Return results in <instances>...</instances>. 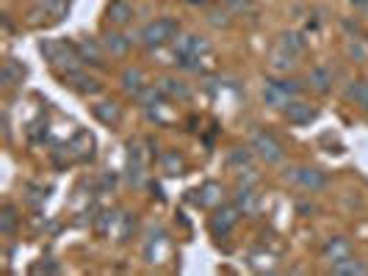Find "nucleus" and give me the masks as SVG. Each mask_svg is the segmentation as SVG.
Listing matches in <instances>:
<instances>
[{"label":"nucleus","mask_w":368,"mask_h":276,"mask_svg":"<svg viewBox=\"0 0 368 276\" xmlns=\"http://www.w3.org/2000/svg\"><path fill=\"white\" fill-rule=\"evenodd\" d=\"M177 33H180L177 20H172V17H158V20H152V22H147V25L142 28V45H147V47H163V45L175 42Z\"/></svg>","instance_id":"nucleus-3"},{"label":"nucleus","mask_w":368,"mask_h":276,"mask_svg":"<svg viewBox=\"0 0 368 276\" xmlns=\"http://www.w3.org/2000/svg\"><path fill=\"white\" fill-rule=\"evenodd\" d=\"M147 83H145V72L139 67H125L122 69V89L131 94V97H136L142 89H145Z\"/></svg>","instance_id":"nucleus-14"},{"label":"nucleus","mask_w":368,"mask_h":276,"mask_svg":"<svg viewBox=\"0 0 368 276\" xmlns=\"http://www.w3.org/2000/svg\"><path fill=\"white\" fill-rule=\"evenodd\" d=\"M172 45H175V56H197V59H203V56L211 53V45L203 36H197V33H177Z\"/></svg>","instance_id":"nucleus-6"},{"label":"nucleus","mask_w":368,"mask_h":276,"mask_svg":"<svg viewBox=\"0 0 368 276\" xmlns=\"http://www.w3.org/2000/svg\"><path fill=\"white\" fill-rule=\"evenodd\" d=\"M91 114H94V119L103 122L105 128H114V125H119V119H122V108H119L114 100H105V102L91 105Z\"/></svg>","instance_id":"nucleus-11"},{"label":"nucleus","mask_w":368,"mask_h":276,"mask_svg":"<svg viewBox=\"0 0 368 276\" xmlns=\"http://www.w3.org/2000/svg\"><path fill=\"white\" fill-rule=\"evenodd\" d=\"M294 64H296L294 53H288V50H283V47H280V50L272 56V67H274V69H291Z\"/></svg>","instance_id":"nucleus-27"},{"label":"nucleus","mask_w":368,"mask_h":276,"mask_svg":"<svg viewBox=\"0 0 368 276\" xmlns=\"http://www.w3.org/2000/svg\"><path fill=\"white\" fill-rule=\"evenodd\" d=\"M286 180H291L294 185H299L302 191H310V194L327 188V174L313 166H296L291 171H286Z\"/></svg>","instance_id":"nucleus-5"},{"label":"nucleus","mask_w":368,"mask_h":276,"mask_svg":"<svg viewBox=\"0 0 368 276\" xmlns=\"http://www.w3.org/2000/svg\"><path fill=\"white\" fill-rule=\"evenodd\" d=\"M203 197H197V205L200 207H216L221 202V185L219 183H205L200 188Z\"/></svg>","instance_id":"nucleus-19"},{"label":"nucleus","mask_w":368,"mask_h":276,"mask_svg":"<svg viewBox=\"0 0 368 276\" xmlns=\"http://www.w3.org/2000/svg\"><path fill=\"white\" fill-rule=\"evenodd\" d=\"M249 146H252V152H255V155H258L263 163H280V160L286 158V149H283V144L272 136V133H266V130L255 133V136H252V141H249Z\"/></svg>","instance_id":"nucleus-4"},{"label":"nucleus","mask_w":368,"mask_h":276,"mask_svg":"<svg viewBox=\"0 0 368 276\" xmlns=\"http://www.w3.org/2000/svg\"><path fill=\"white\" fill-rule=\"evenodd\" d=\"M332 274L335 276H366L368 266L366 263H360V260H355V257H346V260H341V263L332 266Z\"/></svg>","instance_id":"nucleus-18"},{"label":"nucleus","mask_w":368,"mask_h":276,"mask_svg":"<svg viewBox=\"0 0 368 276\" xmlns=\"http://www.w3.org/2000/svg\"><path fill=\"white\" fill-rule=\"evenodd\" d=\"M186 3H191V6H205V0H186Z\"/></svg>","instance_id":"nucleus-31"},{"label":"nucleus","mask_w":368,"mask_h":276,"mask_svg":"<svg viewBox=\"0 0 368 276\" xmlns=\"http://www.w3.org/2000/svg\"><path fill=\"white\" fill-rule=\"evenodd\" d=\"M307 83H310V89H313V91H318V94H327V91L332 89V69L316 67L313 72H310Z\"/></svg>","instance_id":"nucleus-17"},{"label":"nucleus","mask_w":368,"mask_h":276,"mask_svg":"<svg viewBox=\"0 0 368 276\" xmlns=\"http://www.w3.org/2000/svg\"><path fill=\"white\" fill-rule=\"evenodd\" d=\"M258 183V174H255V169H241V174H238V188H252Z\"/></svg>","instance_id":"nucleus-28"},{"label":"nucleus","mask_w":368,"mask_h":276,"mask_svg":"<svg viewBox=\"0 0 368 276\" xmlns=\"http://www.w3.org/2000/svg\"><path fill=\"white\" fill-rule=\"evenodd\" d=\"M78 53H80L83 64H91V67H103L105 64L103 61V50H100V45L94 39H80L78 42Z\"/></svg>","instance_id":"nucleus-13"},{"label":"nucleus","mask_w":368,"mask_h":276,"mask_svg":"<svg viewBox=\"0 0 368 276\" xmlns=\"http://www.w3.org/2000/svg\"><path fill=\"white\" fill-rule=\"evenodd\" d=\"M280 47L288 50V53H294V56H299V53L304 50V39H302L299 33H283V36H280Z\"/></svg>","instance_id":"nucleus-26"},{"label":"nucleus","mask_w":368,"mask_h":276,"mask_svg":"<svg viewBox=\"0 0 368 276\" xmlns=\"http://www.w3.org/2000/svg\"><path fill=\"white\" fill-rule=\"evenodd\" d=\"M208 20H211V22H214V25H221V28H227V25H230V20H227V11H211V14H208Z\"/></svg>","instance_id":"nucleus-29"},{"label":"nucleus","mask_w":368,"mask_h":276,"mask_svg":"<svg viewBox=\"0 0 368 276\" xmlns=\"http://www.w3.org/2000/svg\"><path fill=\"white\" fill-rule=\"evenodd\" d=\"M105 17L111 25H128L133 17V3L131 0H111L105 8Z\"/></svg>","instance_id":"nucleus-12"},{"label":"nucleus","mask_w":368,"mask_h":276,"mask_svg":"<svg viewBox=\"0 0 368 276\" xmlns=\"http://www.w3.org/2000/svg\"><path fill=\"white\" fill-rule=\"evenodd\" d=\"M64 86H70V89L78 91V94H97V91L103 89L97 77H89V75L80 72V69H75V72H67V75H64Z\"/></svg>","instance_id":"nucleus-8"},{"label":"nucleus","mask_w":368,"mask_h":276,"mask_svg":"<svg viewBox=\"0 0 368 276\" xmlns=\"http://www.w3.org/2000/svg\"><path fill=\"white\" fill-rule=\"evenodd\" d=\"M235 205L241 207V213L252 215L258 210V194L252 188H238V197H235Z\"/></svg>","instance_id":"nucleus-22"},{"label":"nucleus","mask_w":368,"mask_h":276,"mask_svg":"<svg viewBox=\"0 0 368 276\" xmlns=\"http://www.w3.org/2000/svg\"><path fill=\"white\" fill-rule=\"evenodd\" d=\"M158 89L163 91V97H172V100H189V86L183 83V80H177V77H163L161 83H158Z\"/></svg>","instance_id":"nucleus-16"},{"label":"nucleus","mask_w":368,"mask_h":276,"mask_svg":"<svg viewBox=\"0 0 368 276\" xmlns=\"http://www.w3.org/2000/svg\"><path fill=\"white\" fill-rule=\"evenodd\" d=\"M321 254H324V260H327L330 266H335V263L352 257V243H349L346 238H330V240L324 243Z\"/></svg>","instance_id":"nucleus-9"},{"label":"nucleus","mask_w":368,"mask_h":276,"mask_svg":"<svg viewBox=\"0 0 368 276\" xmlns=\"http://www.w3.org/2000/svg\"><path fill=\"white\" fill-rule=\"evenodd\" d=\"M316 116H318V111H316L310 102H302V100H294V102L286 108V119H288L291 125H296V128L310 125Z\"/></svg>","instance_id":"nucleus-10"},{"label":"nucleus","mask_w":368,"mask_h":276,"mask_svg":"<svg viewBox=\"0 0 368 276\" xmlns=\"http://www.w3.org/2000/svg\"><path fill=\"white\" fill-rule=\"evenodd\" d=\"M39 53L50 61V67H56L61 75L75 72V69H80V64H83V59L78 53V45H70L64 39H45L39 45Z\"/></svg>","instance_id":"nucleus-1"},{"label":"nucleus","mask_w":368,"mask_h":276,"mask_svg":"<svg viewBox=\"0 0 368 276\" xmlns=\"http://www.w3.org/2000/svg\"><path fill=\"white\" fill-rule=\"evenodd\" d=\"M161 169H163L169 177H177V174H183L186 160H183L177 152H163V155H161Z\"/></svg>","instance_id":"nucleus-20"},{"label":"nucleus","mask_w":368,"mask_h":276,"mask_svg":"<svg viewBox=\"0 0 368 276\" xmlns=\"http://www.w3.org/2000/svg\"><path fill=\"white\" fill-rule=\"evenodd\" d=\"M346 97H349V100H355L360 108H368V83L366 80H355V83H349Z\"/></svg>","instance_id":"nucleus-23"},{"label":"nucleus","mask_w":368,"mask_h":276,"mask_svg":"<svg viewBox=\"0 0 368 276\" xmlns=\"http://www.w3.org/2000/svg\"><path fill=\"white\" fill-rule=\"evenodd\" d=\"M22 77H25V67H20L14 59H8L6 64H3V83L11 89V86H17V83H22Z\"/></svg>","instance_id":"nucleus-21"},{"label":"nucleus","mask_w":368,"mask_h":276,"mask_svg":"<svg viewBox=\"0 0 368 276\" xmlns=\"http://www.w3.org/2000/svg\"><path fill=\"white\" fill-rule=\"evenodd\" d=\"M352 6H368V0H349Z\"/></svg>","instance_id":"nucleus-30"},{"label":"nucleus","mask_w":368,"mask_h":276,"mask_svg":"<svg viewBox=\"0 0 368 276\" xmlns=\"http://www.w3.org/2000/svg\"><path fill=\"white\" fill-rule=\"evenodd\" d=\"M0 232H3L6 238L17 232V210L11 205H6L0 210Z\"/></svg>","instance_id":"nucleus-24"},{"label":"nucleus","mask_w":368,"mask_h":276,"mask_svg":"<svg viewBox=\"0 0 368 276\" xmlns=\"http://www.w3.org/2000/svg\"><path fill=\"white\" fill-rule=\"evenodd\" d=\"M238 218H241V207L238 205L216 207V213H214V218H211V232H214L216 238H224V235L238 224Z\"/></svg>","instance_id":"nucleus-7"},{"label":"nucleus","mask_w":368,"mask_h":276,"mask_svg":"<svg viewBox=\"0 0 368 276\" xmlns=\"http://www.w3.org/2000/svg\"><path fill=\"white\" fill-rule=\"evenodd\" d=\"M103 47H105L111 56H128V50H131V39L122 36V33H117V31H108V33L103 36Z\"/></svg>","instance_id":"nucleus-15"},{"label":"nucleus","mask_w":368,"mask_h":276,"mask_svg":"<svg viewBox=\"0 0 368 276\" xmlns=\"http://www.w3.org/2000/svg\"><path fill=\"white\" fill-rule=\"evenodd\" d=\"M302 91V83L299 80H269L263 86V102L277 108V111H286Z\"/></svg>","instance_id":"nucleus-2"},{"label":"nucleus","mask_w":368,"mask_h":276,"mask_svg":"<svg viewBox=\"0 0 368 276\" xmlns=\"http://www.w3.org/2000/svg\"><path fill=\"white\" fill-rule=\"evenodd\" d=\"M252 155H255V152H252V146H235V149L230 152V158H227V160H230V166H241V169H244V166H249Z\"/></svg>","instance_id":"nucleus-25"}]
</instances>
